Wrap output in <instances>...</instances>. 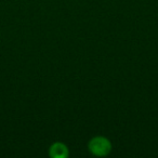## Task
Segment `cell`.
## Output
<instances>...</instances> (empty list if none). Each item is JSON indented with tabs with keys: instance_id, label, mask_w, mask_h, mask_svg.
<instances>
[{
	"instance_id": "6da1fadb",
	"label": "cell",
	"mask_w": 158,
	"mask_h": 158,
	"mask_svg": "<svg viewBox=\"0 0 158 158\" xmlns=\"http://www.w3.org/2000/svg\"><path fill=\"white\" fill-rule=\"evenodd\" d=\"M88 147H89V151L93 155L102 157V156H106L110 154V149H112V144L104 136H95V138L90 140Z\"/></svg>"
},
{
	"instance_id": "7a4b0ae2",
	"label": "cell",
	"mask_w": 158,
	"mask_h": 158,
	"mask_svg": "<svg viewBox=\"0 0 158 158\" xmlns=\"http://www.w3.org/2000/svg\"><path fill=\"white\" fill-rule=\"evenodd\" d=\"M50 156L55 158H65L68 156V149L62 143H54L50 147Z\"/></svg>"
}]
</instances>
